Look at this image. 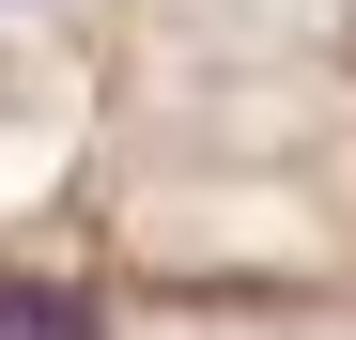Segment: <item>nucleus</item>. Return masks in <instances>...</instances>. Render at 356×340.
Instances as JSON below:
<instances>
[{
	"label": "nucleus",
	"instance_id": "1",
	"mask_svg": "<svg viewBox=\"0 0 356 340\" xmlns=\"http://www.w3.org/2000/svg\"><path fill=\"white\" fill-rule=\"evenodd\" d=\"M0 340H93V309L47 294V278H0Z\"/></svg>",
	"mask_w": 356,
	"mask_h": 340
},
{
	"label": "nucleus",
	"instance_id": "2",
	"mask_svg": "<svg viewBox=\"0 0 356 340\" xmlns=\"http://www.w3.org/2000/svg\"><path fill=\"white\" fill-rule=\"evenodd\" d=\"M0 16H16V0H0Z\"/></svg>",
	"mask_w": 356,
	"mask_h": 340
}]
</instances>
